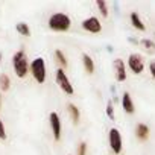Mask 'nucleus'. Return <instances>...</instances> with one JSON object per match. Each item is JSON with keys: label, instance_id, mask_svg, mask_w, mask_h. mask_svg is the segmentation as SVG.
I'll return each instance as SVG.
<instances>
[{"label": "nucleus", "instance_id": "nucleus-1", "mask_svg": "<svg viewBox=\"0 0 155 155\" xmlns=\"http://www.w3.org/2000/svg\"><path fill=\"white\" fill-rule=\"evenodd\" d=\"M12 68H14V73L17 74V78H20V79L28 76V73L31 71V62H29L25 50H18L12 55Z\"/></svg>", "mask_w": 155, "mask_h": 155}, {"label": "nucleus", "instance_id": "nucleus-2", "mask_svg": "<svg viewBox=\"0 0 155 155\" xmlns=\"http://www.w3.org/2000/svg\"><path fill=\"white\" fill-rule=\"evenodd\" d=\"M47 26L55 32H67L71 26V18L64 12H55L49 17Z\"/></svg>", "mask_w": 155, "mask_h": 155}, {"label": "nucleus", "instance_id": "nucleus-3", "mask_svg": "<svg viewBox=\"0 0 155 155\" xmlns=\"http://www.w3.org/2000/svg\"><path fill=\"white\" fill-rule=\"evenodd\" d=\"M31 74L38 84H44L47 78V68H46V61L43 56H37L35 59L31 61Z\"/></svg>", "mask_w": 155, "mask_h": 155}, {"label": "nucleus", "instance_id": "nucleus-4", "mask_svg": "<svg viewBox=\"0 0 155 155\" xmlns=\"http://www.w3.org/2000/svg\"><path fill=\"white\" fill-rule=\"evenodd\" d=\"M55 81H56V84L59 85V88H61L65 94L71 96V94L74 93V88H73V85H71V82H70V79H68L67 73H65L61 67L55 71Z\"/></svg>", "mask_w": 155, "mask_h": 155}, {"label": "nucleus", "instance_id": "nucleus-5", "mask_svg": "<svg viewBox=\"0 0 155 155\" xmlns=\"http://www.w3.org/2000/svg\"><path fill=\"white\" fill-rule=\"evenodd\" d=\"M108 143H110V147H111L114 155H119L122 152L123 140H122V134L117 128H111L108 131Z\"/></svg>", "mask_w": 155, "mask_h": 155}, {"label": "nucleus", "instance_id": "nucleus-6", "mask_svg": "<svg viewBox=\"0 0 155 155\" xmlns=\"http://www.w3.org/2000/svg\"><path fill=\"white\" fill-rule=\"evenodd\" d=\"M126 67L134 73V74H140L144 70V58L140 53H131L128 56V62Z\"/></svg>", "mask_w": 155, "mask_h": 155}, {"label": "nucleus", "instance_id": "nucleus-7", "mask_svg": "<svg viewBox=\"0 0 155 155\" xmlns=\"http://www.w3.org/2000/svg\"><path fill=\"white\" fill-rule=\"evenodd\" d=\"M82 29L90 34H99L102 31V23L97 17H88L82 21Z\"/></svg>", "mask_w": 155, "mask_h": 155}, {"label": "nucleus", "instance_id": "nucleus-8", "mask_svg": "<svg viewBox=\"0 0 155 155\" xmlns=\"http://www.w3.org/2000/svg\"><path fill=\"white\" fill-rule=\"evenodd\" d=\"M49 122H50V128H52L53 138L58 141V140L61 138V132H62V125H61V119H59L58 113H50Z\"/></svg>", "mask_w": 155, "mask_h": 155}, {"label": "nucleus", "instance_id": "nucleus-9", "mask_svg": "<svg viewBox=\"0 0 155 155\" xmlns=\"http://www.w3.org/2000/svg\"><path fill=\"white\" fill-rule=\"evenodd\" d=\"M114 73H116V79L119 81V82H123V81H126V64L123 62V59H120V58H117V59H114Z\"/></svg>", "mask_w": 155, "mask_h": 155}, {"label": "nucleus", "instance_id": "nucleus-10", "mask_svg": "<svg viewBox=\"0 0 155 155\" xmlns=\"http://www.w3.org/2000/svg\"><path fill=\"white\" fill-rule=\"evenodd\" d=\"M122 108H123V111L126 114H134V111H135V105H134L132 97H131V94L128 91H125L122 94Z\"/></svg>", "mask_w": 155, "mask_h": 155}, {"label": "nucleus", "instance_id": "nucleus-11", "mask_svg": "<svg viewBox=\"0 0 155 155\" xmlns=\"http://www.w3.org/2000/svg\"><path fill=\"white\" fill-rule=\"evenodd\" d=\"M67 108H68V114H70V119H71V122H73L74 125H78V123H79V119H81L79 108H78L74 104H68V105H67Z\"/></svg>", "mask_w": 155, "mask_h": 155}, {"label": "nucleus", "instance_id": "nucleus-12", "mask_svg": "<svg viewBox=\"0 0 155 155\" xmlns=\"http://www.w3.org/2000/svg\"><path fill=\"white\" fill-rule=\"evenodd\" d=\"M135 135L138 140H147L149 137V126L144 125V123H138L137 128H135Z\"/></svg>", "mask_w": 155, "mask_h": 155}, {"label": "nucleus", "instance_id": "nucleus-13", "mask_svg": "<svg viewBox=\"0 0 155 155\" xmlns=\"http://www.w3.org/2000/svg\"><path fill=\"white\" fill-rule=\"evenodd\" d=\"M129 20H131V25H132L137 31H146V26H144V23L141 21V18H140V15H138L137 12H131Z\"/></svg>", "mask_w": 155, "mask_h": 155}, {"label": "nucleus", "instance_id": "nucleus-14", "mask_svg": "<svg viewBox=\"0 0 155 155\" xmlns=\"http://www.w3.org/2000/svg\"><path fill=\"white\" fill-rule=\"evenodd\" d=\"M82 64H84V68H85V71L88 74L94 73V61H93V58L90 55H87V53L82 55Z\"/></svg>", "mask_w": 155, "mask_h": 155}, {"label": "nucleus", "instance_id": "nucleus-15", "mask_svg": "<svg viewBox=\"0 0 155 155\" xmlns=\"http://www.w3.org/2000/svg\"><path fill=\"white\" fill-rule=\"evenodd\" d=\"M53 56H55L56 62L61 65V68H62V70H64V68H67L68 61H67V58H65V55H64V52H62V50L56 49V50H55V53H53Z\"/></svg>", "mask_w": 155, "mask_h": 155}, {"label": "nucleus", "instance_id": "nucleus-16", "mask_svg": "<svg viewBox=\"0 0 155 155\" xmlns=\"http://www.w3.org/2000/svg\"><path fill=\"white\" fill-rule=\"evenodd\" d=\"M15 29H17V32H18L20 35H23V37H29V35H31V28H29V25L25 23V21L17 23V25H15Z\"/></svg>", "mask_w": 155, "mask_h": 155}, {"label": "nucleus", "instance_id": "nucleus-17", "mask_svg": "<svg viewBox=\"0 0 155 155\" xmlns=\"http://www.w3.org/2000/svg\"><path fill=\"white\" fill-rule=\"evenodd\" d=\"M11 87V79H9V76L6 73L3 74H0V90L2 91H8Z\"/></svg>", "mask_w": 155, "mask_h": 155}, {"label": "nucleus", "instance_id": "nucleus-18", "mask_svg": "<svg viewBox=\"0 0 155 155\" xmlns=\"http://www.w3.org/2000/svg\"><path fill=\"white\" fill-rule=\"evenodd\" d=\"M96 6H97V9H99V12H101L102 17H108V5L104 2V0H97Z\"/></svg>", "mask_w": 155, "mask_h": 155}, {"label": "nucleus", "instance_id": "nucleus-19", "mask_svg": "<svg viewBox=\"0 0 155 155\" xmlns=\"http://www.w3.org/2000/svg\"><path fill=\"white\" fill-rule=\"evenodd\" d=\"M107 116L111 119V120H114L116 119V114H114V107H113V102H108L107 104Z\"/></svg>", "mask_w": 155, "mask_h": 155}, {"label": "nucleus", "instance_id": "nucleus-20", "mask_svg": "<svg viewBox=\"0 0 155 155\" xmlns=\"http://www.w3.org/2000/svg\"><path fill=\"white\" fill-rule=\"evenodd\" d=\"M78 155H87V143L81 141L79 146H78Z\"/></svg>", "mask_w": 155, "mask_h": 155}, {"label": "nucleus", "instance_id": "nucleus-21", "mask_svg": "<svg viewBox=\"0 0 155 155\" xmlns=\"http://www.w3.org/2000/svg\"><path fill=\"white\" fill-rule=\"evenodd\" d=\"M0 140H6V129L2 119H0Z\"/></svg>", "mask_w": 155, "mask_h": 155}, {"label": "nucleus", "instance_id": "nucleus-22", "mask_svg": "<svg viewBox=\"0 0 155 155\" xmlns=\"http://www.w3.org/2000/svg\"><path fill=\"white\" fill-rule=\"evenodd\" d=\"M141 44H143L144 47L150 49V50H153V49H155V43H153V41H150V40H147V38L141 40Z\"/></svg>", "mask_w": 155, "mask_h": 155}, {"label": "nucleus", "instance_id": "nucleus-23", "mask_svg": "<svg viewBox=\"0 0 155 155\" xmlns=\"http://www.w3.org/2000/svg\"><path fill=\"white\" fill-rule=\"evenodd\" d=\"M149 73H150V76L155 79V61H150L149 62Z\"/></svg>", "mask_w": 155, "mask_h": 155}, {"label": "nucleus", "instance_id": "nucleus-24", "mask_svg": "<svg viewBox=\"0 0 155 155\" xmlns=\"http://www.w3.org/2000/svg\"><path fill=\"white\" fill-rule=\"evenodd\" d=\"M0 108H2V94H0Z\"/></svg>", "mask_w": 155, "mask_h": 155}, {"label": "nucleus", "instance_id": "nucleus-25", "mask_svg": "<svg viewBox=\"0 0 155 155\" xmlns=\"http://www.w3.org/2000/svg\"><path fill=\"white\" fill-rule=\"evenodd\" d=\"M0 64H2V52H0Z\"/></svg>", "mask_w": 155, "mask_h": 155}]
</instances>
